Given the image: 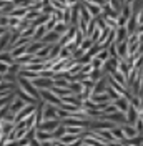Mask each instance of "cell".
<instances>
[{
  "instance_id": "obj_2",
  "label": "cell",
  "mask_w": 143,
  "mask_h": 146,
  "mask_svg": "<svg viewBox=\"0 0 143 146\" xmlns=\"http://www.w3.org/2000/svg\"><path fill=\"white\" fill-rule=\"evenodd\" d=\"M33 111H35V106H33V105H30V106H23V110H22L20 113L15 115V123L22 121V119H27L28 116H32V115H33Z\"/></svg>"
},
{
  "instance_id": "obj_4",
  "label": "cell",
  "mask_w": 143,
  "mask_h": 146,
  "mask_svg": "<svg viewBox=\"0 0 143 146\" xmlns=\"http://www.w3.org/2000/svg\"><path fill=\"white\" fill-rule=\"evenodd\" d=\"M10 66H12V65L0 62V75H2V76H3V75H7V73L10 72Z\"/></svg>"
},
{
  "instance_id": "obj_9",
  "label": "cell",
  "mask_w": 143,
  "mask_h": 146,
  "mask_svg": "<svg viewBox=\"0 0 143 146\" xmlns=\"http://www.w3.org/2000/svg\"><path fill=\"white\" fill-rule=\"evenodd\" d=\"M107 56H108L107 52H105V53H100V58H107Z\"/></svg>"
},
{
  "instance_id": "obj_3",
  "label": "cell",
  "mask_w": 143,
  "mask_h": 146,
  "mask_svg": "<svg viewBox=\"0 0 143 146\" xmlns=\"http://www.w3.org/2000/svg\"><path fill=\"white\" fill-rule=\"evenodd\" d=\"M57 126H58V121H52V119H50V121H43V123L40 125V131H47V133H48L50 129H55Z\"/></svg>"
},
{
  "instance_id": "obj_6",
  "label": "cell",
  "mask_w": 143,
  "mask_h": 146,
  "mask_svg": "<svg viewBox=\"0 0 143 146\" xmlns=\"http://www.w3.org/2000/svg\"><path fill=\"white\" fill-rule=\"evenodd\" d=\"M116 106H118V108H122V110H125L126 108V101L125 100H118V101H116Z\"/></svg>"
},
{
  "instance_id": "obj_8",
  "label": "cell",
  "mask_w": 143,
  "mask_h": 146,
  "mask_svg": "<svg viewBox=\"0 0 143 146\" xmlns=\"http://www.w3.org/2000/svg\"><path fill=\"white\" fill-rule=\"evenodd\" d=\"M3 129H5V121H3V119H0V133H2Z\"/></svg>"
},
{
  "instance_id": "obj_10",
  "label": "cell",
  "mask_w": 143,
  "mask_h": 146,
  "mask_svg": "<svg viewBox=\"0 0 143 146\" xmlns=\"http://www.w3.org/2000/svg\"><path fill=\"white\" fill-rule=\"evenodd\" d=\"M3 82V76H2V75H0V83Z\"/></svg>"
},
{
  "instance_id": "obj_7",
  "label": "cell",
  "mask_w": 143,
  "mask_h": 146,
  "mask_svg": "<svg viewBox=\"0 0 143 146\" xmlns=\"http://www.w3.org/2000/svg\"><path fill=\"white\" fill-rule=\"evenodd\" d=\"M113 135H115L116 138H123V135L120 133V129H113Z\"/></svg>"
},
{
  "instance_id": "obj_1",
  "label": "cell",
  "mask_w": 143,
  "mask_h": 146,
  "mask_svg": "<svg viewBox=\"0 0 143 146\" xmlns=\"http://www.w3.org/2000/svg\"><path fill=\"white\" fill-rule=\"evenodd\" d=\"M18 86H20V90L25 91L28 96H32L33 100H37V98H40V93H38V90H37L35 86H33V83L27 82L25 78H18Z\"/></svg>"
},
{
  "instance_id": "obj_5",
  "label": "cell",
  "mask_w": 143,
  "mask_h": 146,
  "mask_svg": "<svg viewBox=\"0 0 143 146\" xmlns=\"http://www.w3.org/2000/svg\"><path fill=\"white\" fill-rule=\"evenodd\" d=\"M123 131H125V136H135L136 135V129L133 126H123Z\"/></svg>"
}]
</instances>
